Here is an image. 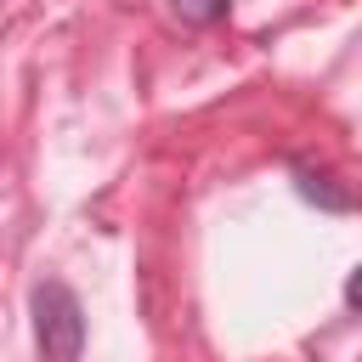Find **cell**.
<instances>
[{
  "label": "cell",
  "mask_w": 362,
  "mask_h": 362,
  "mask_svg": "<svg viewBox=\"0 0 362 362\" xmlns=\"http://www.w3.org/2000/svg\"><path fill=\"white\" fill-rule=\"evenodd\" d=\"M345 305H351V311H362V266L345 277Z\"/></svg>",
  "instance_id": "277c9868"
},
{
  "label": "cell",
  "mask_w": 362,
  "mask_h": 362,
  "mask_svg": "<svg viewBox=\"0 0 362 362\" xmlns=\"http://www.w3.org/2000/svg\"><path fill=\"white\" fill-rule=\"evenodd\" d=\"M28 305H34L40 356L45 362H79V351H85V305H79V294L62 277H45V283H34Z\"/></svg>",
  "instance_id": "6da1fadb"
},
{
  "label": "cell",
  "mask_w": 362,
  "mask_h": 362,
  "mask_svg": "<svg viewBox=\"0 0 362 362\" xmlns=\"http://www.w3.org/2000/svg\"><path fill=\"white\" fill-rule=\"evenodd\" d=\"M294 192H300L305 204L328 209V215H351V209H356V192L339 187L328 170H311V164H294Z\"/></svg>",
  "instance_id": "7a4b0ae2"
},
{
  "label": "cell",
  "mask_w": 362,
  "mask_h": 362,
  "mask_svg": "<svg viewBox=\"0 0 362 362\" xmlns=\"http://www.w3.org/2000/svg\"><path fill=\"white\" fill-rule=\"evenodd\" d=\"M170 11L181 23H192V28H209V23H221L232 11V0H170Z\"/></svg>",
  "instance_id": "3957f363"
}]
</instances>
